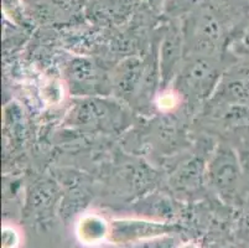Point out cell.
<instances>
[{"label":"cell","instance_id":"cell-4","mask_svg":"<svg viewBox=\"0 0 249 248\" xmlns=\"http://www.w3.org/2000/svg\"><path fill=\"white\" fill-rule=\"evenodd\" d=\"M221 98L234 106L249 107V63H239L221 78Z\"/></svg>","mask_w":249,"mask_h":248},{"label":"cell","instance_id":"cell-5","mask_svg":"<svg viewBox=\"0 0 249 248\" xmlns=\"http://www.w3.org/2000/svg\"><path fill=\"white\" fill-rule=\"evenodd\" d=\"M76 232L83 245L96 246L109 238L110 224L96 213H87L78 221Z\"/></svg>","mask_w":249,"mask_h":248},{"label":"cell","instance_id":"cell-6","mask_svg":"<svg viewBox=\"0 0 249 248\" xmlns=\"http://www.w3.org/2000/svg\"><path fill=\"white\" fill-rule=\"evenodd\" d=\"M181 49H182V33L178 27H173L167 33L162 44V71L169 75L173 71V67L180 58Z\"/></svg>","mask_w":249,"mask_h":248},{"label":"cell","instance_id":"cell-2","mask_svg":"<svg viewBox=\"0 0 249 248\" xmlns=\"http://www.w3.org/2000/svg\"><path fill=\"white\" fill-rule=\"evenodd\" d=\"M170 227L160 222L139 221V220H117L110 222L109 238L114 243H135L154 240L165 235Z\"/></svg>","mask_w":249,"mask_h":248},{"label":"cell","instance_id":"cell-8","mask_svg":"<svg viewBox=\"0 0 249 248\" xmlns=\"http://www.w3.org/2000/svg\"><path fill=\"white\" fill-rule=\"evenodd\" d=\"M234 150L238 155L247 192L249 195V126L239 127L237 134V147Z\"/></svg>","mask_w":249,"mask_h":248},{"label":"cell","instance_id":"cell-7","mask_svg":"<svg viewBox=\"0 0 249 248\" xmlns=\"http://www.w3.org/2000/svg\"><path fill=\"white\" fill-rule=\"evenodd\" d=\"M231 51L243 63H249V13L235 25L231 35Z\"/></svg>","mask_w":249,"mask_h":248},{"label":"cell","instance_id":"cell-11","mask_svg":"<svg viewBox=\"0 0 249 248\" xmlns=\"http://www.w3.org/2000/svg\"><path fill=\"white\" fill-rule=\"evenodd\" d=\"M244 3H246L247 8H248V10H249V0H244Z\"/></svg>","mask_w":249,"mask_h":248},{"label":"cell","instance_id":"cell-1","mask_svg":"<svg viewBox=\"0 0 249 248\" xmlns=\"http://www.w3.org/2000/svg\"><path fill=\"white\" fill-rule=\"evenodd\" d=\"M210 177L219 194L228 196L248 194L238 155L233 148H219L210 164Z\"/></svg>","mask_w":249,"mask_h":248},{"label":"cell","instance_id":"cell-3","mask_svg":"<svg viewBox=\"0 0 249 248\" xmlns=\"http://www.w3.org/2000/svg\"><path fill=\"white\" fill-rule=\"evenodd\" d=\"M218 79L216 68L205 58H197L183 68L181 82L183 90L189 95L203 97L211 93L214 83Z\"/></svg>","mask_w":249,"mask_h":248},{"label":"cell","instance_id":"cell-10","mask_svg":"<svg viewBox=\"0 0 249 248\" xmlns=\"http://www.w3.org/2000/svg\"><path fill=\"white\" fill-rule=\"evenodd\" d=\"M181 248H198V247L196 245H194V243H186V245H183Z\"/></svg>","mask_w":249,"mask_h":248},{"label":"cell","instance_id":"cell-9","mask_svg":"<svg viewBox=\"0 0 249 248\" xmlns=\"http://www.w3.org/2000/svg\"><path fill=\"white\" fill-rule=\"evenodd\" d=\"M20 242L19 233L10 226L3 229V248H18Z\"/></svg>","mask_w":249,"mask_h":248}]
</instances>
